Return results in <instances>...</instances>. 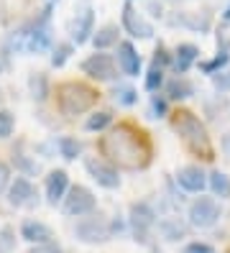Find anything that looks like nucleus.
<instances>
[{"instance_id": "obj_1", "label": "nucleus", "mask_w": 230, "mask_h": 253, "mask_svg": "<svg viewBox=\"0 0 230 253\" xmlns=\"http://www.w3.org/2000/svg\"><path fill=\"white\" fill-rule=\"evenodd\" d=\"M97 148L105 156V161H110L113 167L128 169V171L146 169L151 164V156H153L151 138L146 136V130L136 128L133 123L115 126L110 133H105L100 138Z\"/></svg>"}, {"instance_id": "obj_2", "label": "nucleus", "mask_w": 230, "mask_h": 253, "mask_svg": "<svg viewBox=\"0 0 230 253\" xmlns=\"http://www.w3.org/2000/svg\"><path fill=\"white\" fill-rule=\"evenodd\" d=\"M172 126L179 133L182 143L187 146V151L192 156H199V159H205V161H212L215 159V148H212V141L207 136V128L199 123V118L194 113H189V110L172 113Z\"/></svg>"}, {"instance_id": "obj_3", "label": "nucleus", "mask_w": 230, "mask_h": 253, "mask_svg": "<svg viewBox=\"0 0 230 253\" xmlns=\"http://www.w3.org/2000/svg\"><path fill=\"white\" fill-rule=\"evenodd\" d=\"M97 100H100V92L82 82H64L56 87V105L61 115H67V118L87 113L90 108L97 105Z\"/></svg>"}, {"instance_id": "obj_4", "label": "nucleus", "mask_w": 230, "mask_h": 253, "mask_svg": "<svg viewBox=\"0 0 230 253\" xmlns=\"http://www.w3.org/2000/svg\"><path fill=\"white\" fill-rule=\"evenodd\" d=\"M220 220V205L210 197H199L189 207V222L194 228H212Z\"/></svg>"}, {"instance_id": "obj_5", "label": "nucleus", "mask_w": 230, "mask_h": 253, "mask_svg": "<svg viewBox=\"0 0 230 253\" xmlns=\"http://www.w3.org/2000/svg\"><path fill=\"white\" fill-rule=\"evenodd\" d=\"M82 72L87 74V77L97 80V82H107V80L118 77L115 62H113V56H107V54H92L90 59H85V62H82Z\"/></svg>"}, {"instance_id": "obj_6", "label": "nucleus", "mask_w": 230, "mask_h": 253, "mask_svg": "<svg viewBox=\"0 0 230 253\" xmlns=\"http://www.w3.org/2000/svg\"><path fill=\"white\" fill-rule=\"evenodd\" d=\"M85 167H87V171H90V176L95 179L100 187H105V189H115L118 184H120V176H118V171H115V167L110 161H102V159H87L85 161Z\"/></svg>"}, {"instance_id": "obj_7", "label": "nucleus", "mask_w": 230, "mask_h": 253, "mask_svg": "<svg viewBox=\"0 0 230 253\" xmlns=\"http://www.w3.org/2000/svg\"><path fill=\"white\" fill-rule=\"evenodd\" d=\"M123 28H126L133 39H151L153 36V26L133 8V3L123 5Z\"/></svg>"}, {"instance_id": "obj_8", "label": "nucleus", "mask_w": 230, "mask_h": 253, "mask_svg": "<svg viewBox=\"0 0 230 253\" xmlns=\"http://www.w3.org/2000/svg\"><path fill=\"white\" fill-rule=\"evenodd\" d=\"M64 210L69 215H87L95 210V197H92V192L87 187H72L69 195L64 197Z\"/></svg>"}, {"instance_id": "obj_9", "label": "nucleus", "mask_w": 230, "mask_h": 253, "mask_svg": "<svg viewBox=\"0 0 230 253\" xmlns=\"http://www.w3.org/2000/svg\"><path fill=\"white\" fill-rule=\"evenodd\" d=\"M153 215L148 205H133L131 207V222H133V230H136V241H146V233L153 225Z\"/></svg>"}, {"instance_id": "obj_10", "label": "nucleus", "mask_w": 230, "mask_h": 253, "mask_svg": "<svg viewBox=\"0 0 230 253\" xmlns=\"http://www.w3.org/2000/svg\"><path fill=\"white\" fill-rule=\"evenodd\" d=\"M118 64L128 77H138V72H141V56H138V51L133 49L131 41L118 43Z\"/></svg>"}, {"instance_id": "obj_11", "label": "nucleus", "mask_w": 230, "mask_h": 253, "mask_svg": "<svg viewBox=\"0 0 230 253\" xmlns=\"http://www.w3.org/2000/svg\"><path fill=\"white\" fill-rule=\"evenodd\" d=\"M77 235H80L85 243H102L110 238V230L105 228V222L92 217V220H82L80 225H77Z\"/></svg>"}, {"instance_id": "obj_12", "label": "nucleus", "mask_w": 230, "mask_h": 253, "mask_svg": "<svg viewBox=\"0 0 230 253\" xmlns=\"http://www.w3.org/2000/svg\"><path fill=\"white\" fill-rule=\"evenodd\" d=\"M177 182H179L182 189H187V192H202L207 187V176H205V171L199 167H184L177 174Z\"/></svg>"}, {"instance_id": "obj_13", "label": "nucleus", "mask_w": 230, "mask_h": 253, "mask_svg": "<svg viewBox=\"0 0 230 253\" xmlns=\"http://www.w3.org/2000/svg\"><path fill=\"white\" fill-rule=\"evenodd\" d=\"M34 197H36V189H34V184H31L28 179H23V176H18V179L10 184V192H8L10 205L23 207V205H31V202H34Z\"/></svg>"}, {"instance_id": "obj_14", "label": "nucleus", "mask_w": 230, "mask_h": 253, "mask_svg": "<svg viewBox=\"0 0 230 253\" xmlns=\"http://www.w3.org/2000/svg\"><path fill=\"white\" fill-rule=\"evenodd\" d=\"M92 23H95V13L92 8H85L82 13H77V18L72 21V39L77 43H85L92 34Z\"/></svg>"}, {"instance_id": "obj_15", "label": "nucleus", "mask_w": 230, "mask_h": 253, "mask_svg": "<svg viewBox=\"0 0 230 253\" xmlns=\"http://www.w3.org/2000/svg\"><path fill=\"white\" fill-rule=\"evenodd\" d=\"M67 184H69V176L61 169H56V171H51L49 176H46V197H49L51 205H56L61 197H64Z\"/></svg>"}, {"instance_id": "obj_16", "label": "nucleus", "mask_w": 230, "mask_h": 253, "mask_svg": "<svg viewBox=\"0 0 230 253\" xmlns=\"http://www.w3.org/2000/svg\"><path fill=\"white\" fill-rule=\"evenodd\" d=\"M21 238L28 243H49L51 241V230L44 225V222L39 220H26L23 225H21Z\"/></svg>"}, {"instance_id": "obj_17", "label": "nucleus", "mask_w": 230, "mask_h": 253, "mask_svg": "<svg viewBox=\"0 0 230 253\" xmlns=\"http://www.w3.org/2000/svg\"><path fill=\"white\" fill-rule=\"evenodd\" d=\"M199 56V49L194 46V43H179L177 51H174V69L177 74H184Z\"/></svg>"}, {"instance_id": "obj_18", "label": "nucleus", "mask_w": 230, "mask_h": 253, "mask_svg": "<svg viewBox=\"0 0 230 253\" xmlns=\"http://www.w3.org/2000/svg\"><path fill=\"white\" fill-rule=\"evenodd\" d=\"M166 95L172 97V100H187L194 95V84L189 80H184V77H177L166 84Z\"/></svg>"}, {"instance_id": "obj_19", "label": "nucleus", "mask_w": 230, "mask_h": 253, "mask_svg": "<svg viewBox=\"0 0 230 253\" xmlns=\"http://www.w3.org/2000/svg\"><path fill=\"white\" fill-rule=\"evenodd\" d=\"M174 23H182V26H189L194 31H207L210 28V13H182V16L174 21Z\"/></svg>"}, {"instance_id": "obj_20", "label": "nucleus", "mask_w": 230, "mask_h": 253, "mask_svg": "<svg viewBox=\"0 0 230 253\" xmlns=\"http://www.w3.org/2000/svg\"><path fill=\"white\" fill-rule=\"evenodd\" d=\"M115 41H118V26H102L100 31L92 36L95 49H107V46H113Z\"/></svg>"}, {"instance_id": "obj_21", "label": "nucleus", "mask_w": 230, "mask_h": 253, "mask_svg": "<svg viewBox=\"0 0 230 253\" xmlns=\"http://www.w3.org/2000/svg\"><path fill=\"white\" fill-rule=\"evenodd\" d=\"M210 189L218 197H230V176L223 171H212L210 174Z\"/></svg>"}, {"instance_id": "obj_22", "label": "nucleus", "mask_w": 230, "mask_h": 253, "mask_svg": "<svg viewBox=\"0 0 230 253\" xmlns=\"http://www.w3.org/2000/svg\"><path fill=\"white\" fill-rule=\"evenodd\" d=\"M228 62H230V54H228L225 49H220L218 56H212V59H207V62H202V64H199V69H202L205 74H218Z\"/></svg>"}, {"instance_id": "obj_23", "label": "nucleus", "mask_w": 230, "mask_h": 253, "mask_svg": "<svg viewBox=\"0 0 230 253\" xmlns=\"http://www.w3.org/2000/svg\"><path fill=\"white\" fill-rule=\"evenodd\" d=\"M59 151H61V156H64V159H77V156L82 154V143L77 141V138L64 136V138H59Z\"/></svg>"}, {"instance_id": "obj_24", "label": "nucleus", "mask_w": 230, "mask_h": 253, "mask_svg": "<svg viewBox=\"0 0 230 253\" xmlns=\"http://www.w3.org/2000/svg\"><path fill=\"white\" fill-rule=\"evenodd\" d=\"M110 121H113V115L102 110V113L90 115V118H87V123H85V128H87V130H102V128L110 126Z\"/></svg>"}, {"instance_id": "obj_25", "label": "nucleus", "mask_w": 230, "mask_h": 253, "mask_svg": "<svg viewBox=\"0 0 230 253\" xmlns=\"http://www.w3.org/2000/svg\"><path fill=\"white\" fill-rule=\"evenodd\" d=\"M46 46H49V34H46L44 28H36V31L28 34V49L41 51V49H46Z\"/></svg>"}, {"instance_id": "obj_26", "label": "nucleus", "mask_w": 230, "mask_h": 253, "mask_svg": "<svg viewBox=\"0 0 230 253\" xmlns=\"http://www.w3.org/2000/svg\"><path fill=\"white\" fill-rule=\"evenodd\" d=\"M161 84H164V72H161V67H153V64H151V69H148V74H146V90L156 92Z\"/></svg>"}, {"instance_id": "obj_27", "label": "nucleus", "mask_w": 230, "mask_h": 253, "mask_svg": "<svg viewBox=\"0 0 230 253\" xmlns=\"http://www.w3.org/2000/svg\"><path fill=\"white\" fill-rule=\"evenodd\" d=\"M113 97H115V102H120V105H133V102L138 100V95H136L133 87H115Z\"/></svg>"}, {"instance_id": "obj_28", "label": "nucleus", "mask_w": 230, "mask_h": 253, "mask_svg": "<svg viewBox=\"0 0 230 253\" xmlns=\"http://www.w3.org/2000/svg\"><path fill=\"white\" fill-rule=\"evenodd\" d=\"M13 126H15V121H13V113H8V110H0V138H8L10 133H13Z\"/></svg>"}, {"instance_id": "obj_29", "label": "nucleus", "mask_w": 230, "mask_h": 253, "mask_svg": "<svg viewBox=\"0 0 230 253\" xmlns=\"http://www.w3.org/2000/svg\"><path fill=\"white\" fill-rule=\"evenodd\" d=\"M69 54H72V43H59V46L54 49V56H51V64L54 67H61L69 59Z\"/></svg>"}, {"instance_id": "obj_30", "label": "nucleus", "mask_w": 230, "mask_h": 253, "mask_svg": "<svg viewBox=\"0 0 230 253\" xmlns=\"http://www.w3.org/2000/svg\"><path fill=\"white\" fill-rule=\"evenodd\" d=\"M31 90H34L36 100L46 97V77H44V74H34V77H31Z\"/></svg>"}, {"instance_id": "obj_31", "label": "nucleus", "mask_w": 230, "mask_h": 253, "mask_svg": "<svg viewBox=\"0 0 230 253\" xmlns=\"http://www.w3.org/2000/svg\"><path fill=\"white\" fill-rule=\"evenodd\" d=\"M166 64H172V54L166 51L164 43H159L156 51H153V67H161V69H164Z\"/></svg>"}, {"instance_id": "obj_32", "label": "nucleus", "mask_w": 230, "mask_h": 253, "mask_svg": "<svg viewBox=\"0 0 230 253\" xmlns=\"http://www.w3.org/2000/svg\"><path fill=\"white\" fill-rule=\"evenodd\" d=\"M13 230L10 228H3L0 230V253H8L10 248H13Z\"/></svg>"}, {"instance_id": "obj_33", "label": "nucleus", "mask_w": 230, "mask_h": 253, "mask_svg": "<svg viewBox=\"0 0 230 253\" xmlns=\"http://www.w3.org/2000/svg\"><path fill=\"white\" fill-rule=\"evenodd\" d=\"M182 253H215V251H212L210 243H199V241H197V243H189Z\"/></svg>"}, {"instance_id": "obj_34", "label": "nucleus", "mask_w": 230, "mask_h": 253, "mask_svg": "<svg viewBox=\"0 0 230 253\" xmlns=\"http://www.w3.org/2000/svg\"><path fill=\"white\" fill-rule=\"evenodd\" d=\"M151 110H153V115H156V118L166 115V100H161V97H153V100H151Z\"/></svg>"}, {"instance_id": "obj_35", "label": "nucleus", "mask_w": 230, "mask_h": 253, "mask_svg": "<svg viewBox=\"0 0 230 253\" xmlns=\"http://www.w3.org/2000/svg\"><path fill=\"white\" fill-rule=\"evenodd\" d=\"M13 164H18L21 169H26V171H31V174H36V171H39V167H36V164H31V161H26L23 156H13Z\"/></svg>"}, {"instance_id": "obj_36", "label": "nucleus", "mask_w": 230, "mask_h": 253, "mask_svg": "<svg viewBox=\"0 0 230 253\" xmlns=\"http://www.w3.org/2000/svg\"><path fill=\"white\" fill-rule=\"evenodd\" d=\"M28 253H61L56 246H51V243H41V248H36V251H28Z\"/></svg>"}, {"instance_id": "obj_37", "label": "nucleus", "mask_w": 230, "mask_h": 253, "mask_svg": "<svg viewBox=\"0 0 230 253\" xmlns=\"http://www.w3.org/2000/svg\"><path fill=\"white\" fill-rule=\"evenodd\" d=\"M5 184H8V167H5V164H0V192H3Z\"/></svg>"}, {"instance_id": "obj_38", "label": "nucleus", "mask_w": 230, "mask_h": 253, "mask_svg": "<svg viewBox=\"0 0 230 253\" xmlns=\"http://www.w3.org/2000/svg\"><path fill=\"white\" fill-rule=\"evenodd\" d=\"M215 87H220V90H228V87H230V77H215Z\"/></svg>"}, {"instance_id": "obj_39", "label": "nucleus", "mask_w": 230, "mask_h": 253, "mask_svg": "<svg viewBox=\"0 0 230 253\" xmlns=\"http://www.w3.org/2000/svg\"><path fill=\"white\" fill-rule=\"evenodd\" d=\"M225 21H230V8L225 10Z\"/></svg>"}]
</instances>
